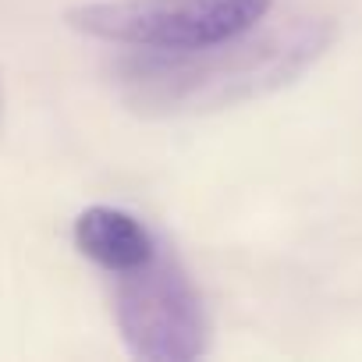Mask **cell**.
<instances>
[{
  "label": "cell",
  "instance_id": "cell-1",
  "mask_svg": "<svg viewBox=\"0 0 362 362\" xmlns=\"http://www.w3.org/2000/svg\"><path fill=\"white\" fill-rule=\"evenodd\" d=\"M330 43V25L298 22L263 40H228L203 50H135L117 64V82L139 110L174 114L235 103L302 75Z\"/></svg>",
  "mask_w": 362,
  "mask_h": 362
},
{
  "label": "cell",
  "instance_id": "cell-2",
  "mask_svg": "<svg viewBox=\"0 0 362 362\" xmlns=\"http://www.w3.org/2000/svg\"><path fill=\"white\" fill-rule=\"evenodd\" d=\"M274 0H100L68 11V25L89 40L135 50H203L249 36Z\"/></svg>",
  "mask_w": 362,
  "mask_h": 362
},
{
  "label": "cell",
  "instance_id": "cell-3",
  "mask_svg": "<svg viewBox=\"0 0 362 362\" xmlns=\"http://www.w3.org/2000/svg\"><path fill=\"white\" fill-rule=\"evenodd\" d=\"M114 320L124 348L142 362H192L210 348L203 298L163 245L142 267L117 274Z\"/></svg>",
  "mask_w": 362,
  "mask_h": 362
},
{
  "label": "cell",
  "instance_id": "cell-4",
  "mask_svg": "<svg viewBox=\"0 0 362 362\" xmlns=\"http://www.w3.org/2000/svg\"><path fill=\"white\" fill-rule=\"evenodd\" d=\"M71 238H75V249L89 263H96L100 270H107L114 277L142 267L160 249L153 231L135 214L117 210V206H89V210H82L75 217Z\"/></svg>",
  "mask_w": 362,
  "mask_h": 362
}]
</instances>
